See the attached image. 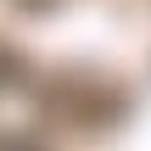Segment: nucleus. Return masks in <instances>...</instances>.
<instances>
[{
	"label": "nucleus",
	"instance_id": "1",
	"mask_svg": "<svg viewBox=\"0 0 151 151\" xmlns=\"http://www.w3.org/2000/svg\"><path fill=\"white\" fill-rule=\"evenodd\" d=\"M45 112L73 129H101L123 112V90L95 73H56V78H45Z\"/></svg>",
	"mask_w": 151,
	"mask_h": 151
},
{
	"label": "nucleus",
	"instance_id": "2",
	"mask_svg": "<svg viewBox=\"0 0 151 151\" xmlns=\"http://www.w3.org/2000/svg\"><path fill=\"white\" fill-rule=\"evenodd\" d=\"M17 78H22V62H17V50H11V45H0V90H11Z\"/></svg>",
	"mask_w": 151,
	"mask_h": 151
},
{
	"label": "nucleus",
	"instance_id": "3",
	"mask_svg": "<svg viewBox=\"0 0 151 151\" xmlns=\"http://www.w3.org/2000/svg\"><path fill=\"white\" fill-rule=\"evenodd\" d=\"M0 151H39L34 140H22V134H0Z\"/></svg>",
	"mask_w": 151,
	"mask_h": 151
},
{
	"label": "nucleus",
	"instance_id": "4",
	"mask_svg": "<svg viewBox=\"0 0 151 151\" xmlns=\"http://www.w3.org/2000/svg\"><path fill=\"white\" fill-rule=\"evenodd\" d=\"M17 6H56V0H17Z\"/></svg>",
	"mask_w": 151,
	"mask_h": 151
}]
</instances>
